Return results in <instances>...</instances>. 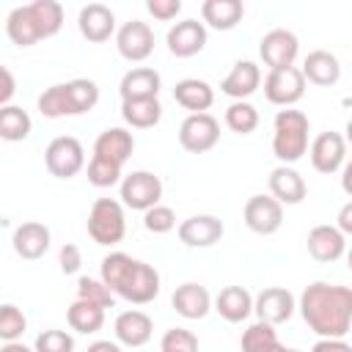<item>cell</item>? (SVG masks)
Instances as JSON below:
<instances>
[{
	"label": "cell",
	"instance_id": "4dcf8cb0",
	"mask_svg": "<svg viewBox=\"0 0 352 352\" xmlns=\"http://www.w3.org/2000/svg\"><path fill=\"white\" fill-rule=\"evenodd\" d=\"M66 322L74 333H82V336L99 333L104 324V308L96 302H88V300H74L66 311Z\"/></svg>",
	"mask_w": 352,
	"mask_h": 352
},
{
	"label": "cell",
	"instance_id": "2e32d148",
	"mask_svg": "<svg viewBox=\"0 0 352 352\" xmlns=\"http://www.w3.org/2000/svg\"><path fill=\"white\" fill-rule=\"evenodd\" d=\"M206 25L198 22V19H182L176 25L168 28L165 33V44H168V52L176 55V58H192L198 55L204 47H206Z\"/></svg>",
	"mask_w": 352,
	"mask_h": 352
},
{
	"label": "cell",
	"instance_id": "ffe728a7",
	"mask_svg": "<svg viewBox=\"0 0 352 352\" xmlns=\"http://www.w3.org/2000/svg\"><path fill=\"white\" fill-rule=\"evenodd\" d=\"M308 253L311 258L322 261V264H330V261H338L344 253H346V236L341 234L338 226H314L308 231Z\"/></svg>",
	"mask_w": 352,
	"mask_h": 352
},
{
	"label": "cell",
	"instance_id": "8d00e7d4",
	"mask_svg": "<svg viewBox=\"0 0 352 352\" xmlns=\"http://www.w3.org/2000/svg\"><path fill=\"white\" fill-rule=\"evenodd\" d=\"M25 330H28L25 314L16 305H11V302L0 305V338H3V344L6 341H19V336Z\"/></svg>",
	"mask_w": 352,
	"mask_h": 352
},
{
	"label": "cell",
	"instance_id": "74e56055",
	"mask_svg": "<svg viewBox=\"0 0 352 352\" xmlns=\"http://www.w3.org/2000/svg\"><path fill=\"white\" fill-rule=\"evenodd\" d=\"M88 182L94 187H99V190L113 187V184H121V165L107 162V160H99V157H91V162H88Z\"/></svg>",
	"mask_w": 352,
	"mask_h": 352
},
{
	"label": "cell",
	"instance_id": "d6986e66",
	"mask_svg": "<svg viewBox=\"0 0 352 352\" xmlns=\"http://www.w3.org/2000/svg\"><path fill=\"white\" fill-rule=\"evenodd\" d=\"M179 239L187 248H212L214 242L223 239V220L214 214H192L179 223Z\"/></svg>",
	"mask_w": 352,
	"mask_h": 352
},
{
	"label": "cell",
	"instance_id": "60d3db41",
	"mask_svg": "<svg viewBox=\"0 0 352 352\" xmlns=\"http://www.w3.org/2000/svg\"><path fill=\"white\" fill-rule=\"evenodd\" d=\"M36 352H74V338L66 330H44L36 336Z\"/></svg>",
	"mask_w": 352,
	"mask_h": 352
},
{
	"label": "cell",
	"instance_id": "4fadbf2b",
	"mask_svg": "<svg viewBox=\"0 0 352 352\" xmlns=\"http://www.w3.org/2000/svg\"><path fill=\"white\" fill-rule=\"evenodd\" d=\"M245 226L258 236H272L283 226V204H278L272 195H250L242 209Z\"/></svg>",
	"mask_w": 352,
	"mask_h": 352
},
{
	"label": "cell",
	"instance_id": "836d02e7",
	"mask_svg": "<svg viewBox=\"0 0 352 352\" xmlns=\"http://www.w3.org/2000/svg\"><path fill=\"white\" fill-rule=\"evenodd\" d=\"M33 129V121L28 116V110L16 107V104H8V107H0V138L8 140V143H16V140H25Z\"/></svg>",
	"mask_w": 352,
	"mask_h": 352
},
{
	"label": "cell",
	"instance_id": "7bdbcfd3",
	"mask_svg": "<svg viewBox=\"0 0 352 352\" xmlns=\"http://www.w3.org/2000/svg\"><path fill=\"white\" fill-rule=\"evenodd\" d=\"M58 264H60V272H63V275L80 272V267H82V253H80V248L72 245V242H66V245L58 250Z\"/></svg>",
	"mask_w": 352,
	"mask_h": 352
},
{
	"label": "cell",
	"instance_id": "7dc6e473",
	"mask_svg": "<svg viewBox=\"0 0 352 352\" xmlns=\"http://www.w3.org/2000/svg\"><path fill=\"white\" fill-rule=\"evenodd\" d=\"M85 352H124V349H121V344H118V341H107V338H102V341L88 344V349H85Z\"/></svg>",
	"mask_w": 352,
	"mask_h": 352
},
{
	"label": "cell",
	"instance_id": "ab89813d",
	"mask_svg": "<svg viewBox=\"0 0 352 352\" xmlns=\"http://www.w3.org/2000/svg\"><path fill=\"white\" fill-rule=\"evenodd\" d=\"M143 226H146V231H151V234H168V231L176 228V214H173L170 206L157 204V206H151L148 212H143Z\"/></svg>",
	"mask_w": 352,
	"mask_h": 352
},
{
	"label": "cell",
	"instance_id": "5bb4252c",
	"mask_svg": "<svg viewBox=\"0 0 352 352\" xmlns=\"http://www.w3.org/2000/svg\"><path fill=\"white\" fill-rule=\"evenodd\" d=\"M316 173H336L346 165V140L341 132H319L308 148Z\"/></svg>",
	"mask_w": 352,
	"mask_h": 352
},
{
	"label": "cell",
	"instance_id": "c3c4849f",
	"mask_svg": "<svg viewBox=\"0 0 352 352\" xmlns=\"http://www.w3.org/2000/svg\"><path fill=\"white\" fill-rule=\"evenodd\" d=\"M341 190H344V192L352 198V160H349V162L341 168Z\"/></svg>",
	"mask_w": 352,
	"mask_h": 352
},
{
	"label": "cell",
	"instance_id": "3957f363",
	"mask_svg": "<svg viewBox=\"0 0 352 352\" xmlns=\"http://www.w3.org/2000/svg\"><path fill=\"white\" fill-rule=\"evenodd\" d=\"M63 28V6L58 0H33L28 6L11 8L6 16V36L16 47H33L52 38Z\"/></svg>",
	"mask_w": 352,
	"mask_h": 352
},
{
	"label": "cell",
	"instance_id": "681fc988",
	"mask_svg": "<svg viewBox=\"0 0 352 352\" xmlns=\"http://www.w3.org/2000/svg\"><path fill=\"white\" fill-rule=\"evenodd\" d=\"M0 352H36V349H30V346H25L22 341H6V344L0 346Z\"/></svg>",
	"mask_w": 352,
	"mask_h": 352
},
{
	"label": "cell",
	"instance_id": "9c48e42d",
	"mask_svg": "<svg viewBox=\"0 0 352 352\" xmlns=\"http://www.w3.org/2000/svg\"><path fill=\"white\" fill-rule=\"evenodd\" d=\"M220 140V121L212 113H192L179 126V143L190 154H206Z\"/></svg>",
	"mask_w": 352,
	"mask_h": 352
},
{
	"label": "cell",
	"instance_id": "d4e9b609",
	"mask_svg": "<svg viewBox=\"0 0 352 352\" xmlns=\"http://www.w3.org/2000/svg\"><path fill=\"white\" fill-rule=\"evenodd\" d=\"M170 305L184 319H204L214 302H212V294L206 292V286L190 280V283L176 286V292L170 294Z\"/></svg>",
	"mask_w": 352,
	"mask_h": 352
},
{
	"label": "cell",
	"instance_id": "6da1fadb",
	"mask_svg": "<svg viewBox=\"0 0 352 352\" xmlns=\"http://www.w3.org/2000/svg\"><path fill=\"white\" fill-rule=\"evenodd\" d=\"M297 308L319 338H344L352 327V289L314 280L302 289Z\"/></svg>",
	"mask_w": 352,
	"mask_h": 352
},
{
	"label": "cell",
	"instance_id": "f5cc1de1",
	"mask_svg": "<svg viewBox=\"0 0 352 352\" xmlns=\"http://www.w3.org/2000/svg\"><path fill=\"white\" fill-rule=\"evenodd\" d=\"M286 352H300V349H289V346H286Z\"/></svg>",
	"mask_w": 352,
	"mask_h": 352
},
{
	"label": "cell",
	"instance_id": "f6af8a7d",
	"mask_svg": "<svg viewBox=\"0 0 352 352\" xmlns=\"http://www.w3.org/2000/svg\"><path fill=\"white\" fill-rule=\"evenodd\" d=\"M311 352H352V344H346L344 338H319Z\"/></svg>",
	"mask_w": 352,
	"mask_h": 352
},
{
	"label": "cell",
	"instance_id": "52a82bcc",
	"mask_svg": "<svg viewBox=\"0 0 352 352\" xmlns=\"http://www.w3.org/2000/svg\"><path fill=\"white\" fill-rule=\"evenodd\" d=\"M44 165L55 179H74L85 168V148L72 135H58L44 148Z\"/></svg>",
	"mask_w": 352,
	"mask_h": 352
},
{
	"label": "cell",
	"instance_id": "83f0119b",
	"mask_svg": "<svg viewBox=\"0 0 352 352\" xmlns=\"http://www.w3.org/2000/svg\"><path fill=\"white\" fill-rule=\"evenodd\" d=\"M302 77L305 82H314L319 88H327V85H336L341 80V63L333 52L327 50H314L305 55L302 60Z\"/></svg>",
	"mask_w": 352,
	"mask_h": 352
},
{
	"label": "cell",
	"instance_id": "bcb514c9",
	"mask_svg": "<svg viewBox=\"0 0 352 352\" xmlns=\"http://www.w3.org/2000/svg\"><path fill=\"white\" fill-rule=\"evenodd\" d=\"M336 226L341 228V234H352V201H346L341 209H338V217H336Z\"/></svg>",
	"mask_w": 352,
	"mask_h": 352
},
{
	"label": "cell",
	"instance_id": "8992f818",
	"mask_svg": "<svg viewBox=\"0 0 352 352\" xmlns=\"http://www.w3.org/2000/svg\"><path fill=\"white\" fill-rule=\"evenodd\" d=\"M85 228H88V236L96 242V245H118L126 234V217H124V204L116 201V198H96L91 212H88V220H85Z\"/></svg>",
	"mask_w": 352,
	"mask_h": 352
},
{
	"label": "cell",
	"instance_id": "f1b7e54d",
	"mask_svg": "<svg viewBox=\"0 0 352 352\" xmlns=\"http://www.w3.org/2000/svg\"><path fill=\"white\" fill-rule=\"evenodd\" d=\"M173 99H176L179 107L190 110V116H192V113H206V110L214 104V88H212L206 80L184 77V80L176 82Z\"/></svg>",
	"mask_w": 352,
	"mask_h": 352
},
{
	"label": "cell",
	"instance_id": "b9f144b4",
	"mask_svg": "<svg viewBox=\"0 0 352 352\" xmlns=\"http://www.w3.org/2000/svg\"><path fill=\"white\" fill-rule=\"evenodd\" d=\"M146 11L160 22H170L179 16L182 0H146Z\"/></svg>",
	"mask_w": 352,
	"mask_h": 352
},
{
	"label": "cell",
	"instance_id": "f35d334b",
	"mask_svg": "<svg viewBox=\"0 0 352 352\" xmlns=\"http://www.w3.org/2000/svg\"><path fill=\"white\" fill-rule=\"evenodd\" d=\"M160 352H198V338L184 327H170L160 338Z\"/></svg>",
	"mask_w": 352,
	"mask_h": 352
},
{
	"label": "cell",
	"instance_id": "5b68a950",
	"mask_svg": "<svg viewBox=\"0 0 352 352\" xmlns=\"http://www.w3.org/2000/svg\"><path fill=\"white\" fill-rule=\"evenodd\" d=\"M308 116L302 110H278L275 124H272V154L278 157L280 165H292L297 160H302V154L308 151Z\"/></svg>",
	"mask_w": 352,
	"mask_h": 352
},
{
	"label": "cell",
	"instance_id": "d590c367",
	"mask_svg": "<svg viewBox=\"0 0 352 352\" xmlns=\"http://www.w3.org/2000/svg\"><path fill=\"white\" fill-rule=\"evenodd\" d=\"M77 300H88V302H96L102 308H113L116 294L110 292V286L102 278L82 275V278H77Z\"/></svg>",
	"mask_w": 352,
	"mask_h": 352
},
{
	"label": "cell",
	"instance_id": "9a60e30c",
	"mask_svg": "<svg viewBox=\"0 0 352 352\" xmlns=\"http://www.w3.org/2000/svg\"><path fill=\"white\" fill-rule=\"evenodd\" d=\"M297 308V300L289 289L283 286H267L256 294V302H253V314L258 316V322H267V324H283L292 319Z\"/></svg>",
	"mask_w": 352,
	"mask_h": 352
},
{
	"label": "cell",
	"instance_id": "e0dca14e",
	"mask_svg": "<svg viewBox=\"0 0 352 352\" xmlns=\"http://www.w3.org/2000/svg\"><path fill=\"white\" fill-rule=\"evenodd\" d=\"M77 28H80V36L91 44H102L107 41L116 30V14L113 8H107L104 3H88L80 8L77 14Z\"/></svg>",
	"mask_w": 352,
	"mask_h": 352
},
{
	"label": "cell",
	"instance_id": "7a4b0ae2",
	"mask_svg": "<svg viewBox=\"0 0 352 352\" xmlns=\"http://www.w3.org/2000/svg\"><path fill=\"white\" fill-rule=\"evenodd\" d=\"M102 280L110 286V292L132 305H146L160 294V272L140 261L132 258L129 253H107L102 258Z\"/></svg>",
	"mask_w": 352,
	"mask_h": 352
},
{
	"label": "cell",
	"instance_id": "8fae6325",
	"mask_svg": "<svg viewBox=\"0 0 352 352\" xmlns=\"http://www.w3.org/2000/svg\"><path fill=\"white\" fill-rule=\"evenodd\" d=\"M302 94H305V77H302V69H297V66L278 69L264 77V96L270 104L292 107L302 99Z\"/></svg>",
	"mask_w": 352,
	"mask_h": 352
},
{
	"label": "cell",
	"instance_id": "44dd1931",
	"mask_svg": "<svg viewBox=\"0 0 352 352\" xmlns=\"http://www.w3.org/2000/svg\"><path fill=\"white\" fill-rule=\"evenodd\" d=\"M258 85H261V69L253 60H236L231 72L223 77L220 91L234 102H248V96H253Z\"/></svg>",
	"mask_w": 352,
	"mask_h": 352
},
{
	"label": "cell",
	"instance_id": "7c38bea8",
	"mask_svg": "<svg viewBox=\"0 0 352 352\" xmlns=\"http://www.w3.org/2000/svg\"><path fill=\"white\" fill-rule=\"evenodd\" d=\"M116 47H118V55L129 63H140L146 60L151 52H154V30L148 22H140V19H129L118 28L116 33Z\"/></svg>",
	"mask_w": 352,
	"mask_h": 352
},
{
	"label": "cell",
	"instance_id": "ac0fdd59",
	"mask_svg": "<svg viewBox=\"0 0 352 352\" xmlns=\"http://www.w3.org/2000/svg\"><path fill=\"white\" fill-rule=\"evenodd\" d=\"M113 333H116V341L124 344V346H143L151 341L154 336V322L146 311H138V308H129V311H121L113 322Z\"/></svg>",
	"mask_w": 352,
	"mask_h": 352
},
{
	"label": "cell",
	"instance_id": "ee69618b",
	"mask_svg": "<svg viewBox=\"0 0 352 352\" xmlns=\"http://www.w3.org/2000/svg\"><path fill=\"white\" fill-rule=\"evenodd\" d=\"M0 77H3V88H0V107H8L11 104V96L16 94V82H14V74L8 66H0Z\"/></svg>",
	"mask_w": 352,
	"mask_h": 352
},
{
	"label": "cell",
	"instance_id": "f907efd6",
	"mask_svg": "<svg viewBox=\"0 0 352 352\" xmlns=\"http://www.w3.org/2000/svg\"><path fill=\"white\" fill-rule=\"evenodd\" d=\"M344 140H346V146H352V118H349L346 126H344Z\"/></svg>",
	"mask_w": 352,
	"mask_h": 352
},
{
	"label": "cell",
	"instance_id": "4316f807",
	"mask_svg": "<svg viewBox=\"0 0 352 352\" xmlns=\"http://www.w3.org/2000/svg\"><path fill=\"white\" fill-rule=\"evenodd\" d=\"M253 302H256V297H253L245 286H226V289H220L217 297H214V311H217L226 322L239 324V322H245V319L253 314Z\"/></svg>",
	"mask_w": 352,
	"mask_h": 352
},
{
	"label": "cell",
	"instance_id": "30bf717a",
	"mask_svg": "<svg viewBox=\"0 0 352 352\" xmlns=\"http://www.w3.org/2000/svg\"><path fill=\"white\" fill-rule=\"evenodd\" d=\"M297 52H300V41L286 28H275V30L264 33L258 41V55H261L264 66H270V72L292 69L297 60Z\"/></svg>",
	"mask_w": 352,
	"mask_h": 352
},
{
	"label": "cell",
	"instance_id": "d6a6232c",
	"mask_svg": "<svg viewBox=\"0 0 352 352\" xmlns=\"http://www.w3.org/2000/svg\"><path fill=\"white\" fill-rule=\"evenodd\" d=\"M242 352H286V346L278 341L275 324L267 322H253L242 333Z\"/></svg>",
	"mask_w": 352,
	"mask_h": 352
},
{
	"label": "cell",
	"instance_id": "277c9868",
	"mask_svg": "<svg viewBox=\"0 0 352 352\" xmlns=\"http://www.w3.org/2000/svg\"><path fill=\"white\" fill-rule=\"evenodd\" d=\"M99 102V85L94 80L77 77L69 82H58L44 88L38 96V113L44 118H63V116H82L94 110Z\"/></svg>",
	"mask_w": 352,
	"mask_h": 352
},
{
	"label": "cell",
	"instance_id": "ba28073f",
	"mask_svg": "<svg viewBox=\"0 0 352 352\" xmlns=\"http://www.w3.org/2000/svg\"><path fill=\"white\" fill-rule=\"evenodd\" d=\"M162 198V179L151 170H132L121 179V204L135 212H148Z\"/></svg>",
	"mask_w": 352,
	"mask_h": 352
},
{
	"label": "cell",
	"instance_id": "484cf974",
	"mask_svg": "<svg viewBox=\"0 0 352 352\" xmlns=\"http://www.w3.org/2000/svg\"><path fill=\"white\" fill-rule=\"evenodd\" d=\"M14 250L16 256L28 258V261H36L41 258L47 250H50V242H52V234L44 223H36V220H28L22 226H16L14 231Z\"/></svg>",
	"mask_w": 352,
	"mask_h": 352
},
{
	"label": "cell",
	"instance_id": "f546056e",
	"mask_svg": "<svg viewBox=\"0 0 352 352\" xmlns=\"http://www.w3.org/2000/svg\"><path fill=\"white\" fill-rule=\"evenodd\" d=\"M245 16V6L239 0H204L201 19L214 30H234Z\"/></svg>",
	"mask_w": 352,
	"mask_h": 352
},
{
	"label": "cell",
	"instance_id": "816d5d0a",
	"mask_svg": "<svg viewBox=\"0 0 352 352\" xmlns=\"http://www.w3.org/2000/svg\"><path fill=\"white\" fill-rule=\"evenodd\" d=\"M346 267H349V272H352V248L346 250Z\"/></svg>",
	"mask_w": 352,
	"mask_h": 352
},
{
	"label": "cell",
	"instance_id": "1f68e13d",
	"mask_svg": "<svg viewBox=\"0 0 352 352\" xmlns=\"http://www.w3.org/2000/svg\"><path fill=\"white\" fill-rule=\"evenodd\" d=\"M121 118L132 129H151L162 118V104L160 99H129L121 102Z\"/></svg>",
	"mask_w": 352,
	"mask_h": 352
},
{
	"label": "cell",
	"instance_id": "cb8c5ba5",
	"mask_svg": "<svg viewBox=\"0 0 352 352\" xmlns=\"http://www.w3.org/2000/svg\"><path fill=\"white\" fill-rule=\"evenodd\" d=\"M267 182H270V195H272L278 204L294 206V204H302L305 195H308L305 179H302L292 165H278V168H272Z\"/></svg>",
	"mask_w": 352,
	"mask_h": 352
},
{
	"label": "cell",
	"instance_id": "e575fe53",
	"mask_svg": "<svg viewBox=\"0 0 352 352\" xmlns=\"http://www.w3.org/2000/svg\"><path fill=\"white\" fill-rule=\"evenodd\" d=\"M226 126L236 135H250L258 126V110L250 102H231L226 107Z\"/></svg>",
	"mask_w": 352,
	"mask_h": 352
},
{
	"label": "cell",
	"instance_id": "603a6c76",
	"mask_svg": "<svg viewBox=\"0 0 352 352\" xmlns=\"http://www.w3.org/2000/svg\"><path fill=\"white\" fill-rule=\"evenodd\" d=\"M132 151H135V135L129 129H124V126H107L94 140V157L107 160V162H116L121 168L132 157Z\"/></svg>",
	"mask_w": 352,
	"mask_h": 352
},
{
	"label": "cell",
	"instance_id": "7402d4cb",
	"mask_svg": "<svg viewBox=\"0 0 352 352\" xmlns=\"http://www.w3.org/2000/svg\"><path fill=\"white\" fill-rule=\"evenodd\" d=\"M160 88H162V77L151 66H135L118 82L121 102H129V99H160Z\"/></svg>",
	"mask_w": 352,
	"mask_h": 352
}]
</instances>
